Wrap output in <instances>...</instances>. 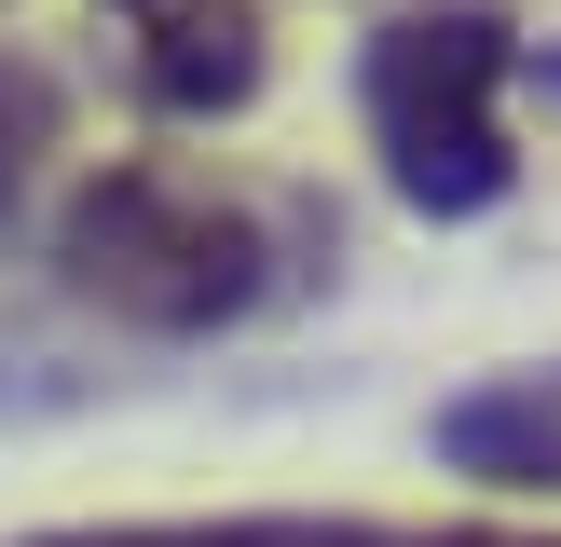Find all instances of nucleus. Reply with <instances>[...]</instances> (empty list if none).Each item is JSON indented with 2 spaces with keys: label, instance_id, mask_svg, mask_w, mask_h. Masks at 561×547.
<instances>
[{
  "label": "nucleus",
  "instance_id": "423d86ee",
  "mask_svg": "<svg viewBox=\"0 0 561 547\" xmlns=\"http://www.w3.org/2000/svg\"><path fill=\"white\" fill-rule=\"evenodd\" d=\"M55 151H69V69L27 55V42H0V246H42Z\"/></svg>",
  "mask_w": 561,
  "mask_h": 547
},
{
  "label": "nucleus",
  "instance_id": "f03ea898",
  "mask_svg": "<svg viewBox=\"0 0 561 547\" xmlns=\"http://www.w3.org/2000/svg\"><path fill=\"white\" fill-rule=\"evenodd\" d=\"M507 82H520V27L493 0H411L370 27L356 55V124L383 151V191L411 219H480L520 191V137H507Z\"/></svg>",
  "mask_w": 561,
  "mask_h": 547
},
{
  "label": "nucleus",
  "instance_id": "0eeeda50",
  "mask_svg": "<svg viewBox=\"0 0 561 547\" xmlns=\"http://www.w3.org/2000/svg\"><path fill=\"white\" fill-rule=\"evenodd\" d=\"M69 397V356H42V342H0V410H55Z\"/></svg>",
  "mask_w": 561,
  "mask_h": 547
},
{
  "label": "nucleus",
  "instance_id": "20e7f679",
  "mask_svg": "<svg viewBox=\"0 0 561 547\" xmlns=\"http://www.w3.org/2000/svg\"><path fill=\"white\" fill-rule=\"evenodd\" d=\"M27 547H561L535 520H329V507H247V520H69Z\"/></svg>",
  "mask_w": 561,
  "mask_h": 547
},
{
  "label": "nucleus",
  "instance_id": "39448f33",
  "mask_svg": "<svg viewBox=\"0 0 561 547\" xmlns=\"http://www.w3.org/2000/svg\"><path fill=\"white\" fill-rule=\"evenodd\" d=\"M425 452L453 465V479H480V492L561 507V356H535V370H493V383H466V397H438Z\"/></svg>",
  "mask_w": 561,
  "mask_h": 547
},
{
  "label": "nucleus",
  "instance_id": "f257e3e1",
  "mask_svg": "<svg viewBox=\"0 0 561 547\" xmlns=\"http://www.w3.org/2000/svg\"><path fill=\"white\" fill-rule=\"evenodd\" d=\"M42 274L137 342H219L343 274V206L301 178H233L192 151H124L55 191Z\"/></svg>",
  "mask_w": 561,
  "mask_h": 547
},
{
  "label": "nucleus",
  "instance_id": "7ed1b4c3",
  "mask_svg": "<svg viewBox=\"0 0 561 547\" xmlns=\"http://www.w3.org/2000/svg\"><path fill=\"white\" fill-rule=\"evenodd\" d=\"M96 42H110V69H124V96L151 124H233L274 82L261 0H96Z\"/></svg>",
  "mask_w": 561,
  "mask_h": 547
}]
</instances>
